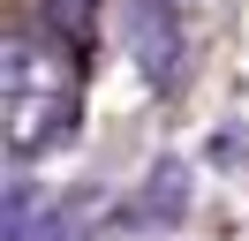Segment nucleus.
Segmentation results:
<instances>
[{
	"label": "nucleus",
	"mask_w": 249,
	"mask_h": 241,
	"mask_svg": "<svg viewBox=\"0 0 249 241\" xmlns=\"http://www.w3.org/2000/svg\"><path fill=\"white\" fill-rule=\"evenodd\" d=\"M83 113V60L76 38L61 30H8L0 45V128H8V158H38L53 151Z\"/></svg>",
	"instance_id": "nucleus-1"
},
{
	"label": "nucleus",
	"mask_w": 249,
	"mask_h": 241,
	"mask_svg": "<svg viewBox=\"0 0 249 241\" xmlns=\"http://www.w3.org/2000/svg\"><path fill=\"white\" fill-rule=\"evenodd\" d=\"M121 45H128L143 83L166 90L174 68H181V15H174V0H121Z\"/></svg>",
	"instance_id": "nucleus-2"
},
{
	"label": "nucleus",
	"mask_w": 249,
	"mask_h": 241,
	"mask_svg": "<svg viewBox=\"0 0 249 241\" xmlns=\"http://www.w3.org/2000/svg\"><path fill=\"white\" fill-rule=\"evenodd\" d=\"M46 15H53V30H61V38H83V30H91V15H98V0H46Z\"/></svg>",
	"instance_id": "nucleus-3"
}]
</instances>
